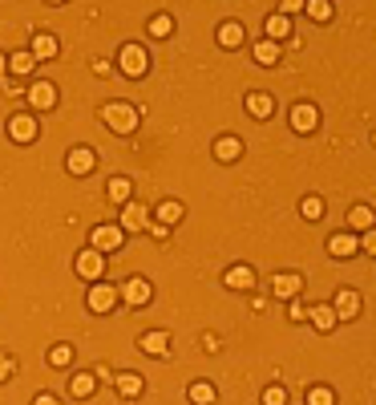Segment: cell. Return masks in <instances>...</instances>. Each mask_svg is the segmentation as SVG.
I'll use <instances>...</instances> for the list:
<instances>
[{"instance_id":"obj_1","label":"cell","mask_w":376,"mask_h":405,"mask_svg":"<svg viewBox=\"0 0 376 405\" xmlns=\"http://www.w3.org/2000/svg\"><path fill=\"white\" fill-rule=\"evenodd\" d=\"M138 118L142 114L134 110V106H126V101H114V106L101 110V122H105L114 134H134V130H138Z\"/></svg>"},{"instance_id":"obj_2","label":"cell","mask_w":376,"mask_h":405,"mask_svg":"<svg viewBox=\"0 0 376 405\" xmlns=\"http://www.w3.org/2000/svg\"><path fill=\"white\" fill-rule=\"evenodd\" d=\"M146 69H150V53L142 45H121V73L126 77H142Z\"/></svg>"},{"instance_id":"obj_3","label":"cell","mask_w":376,"mask_h":405,"mask_svg":"<svg viewBox=\"0 0 376 405\" xmlns=\"http://www.w3.org/2000/svg\"><path fill=\"white\" fill-rule=\"evenodd\" d=\"M316 126H320V110H316L311 101H296V106H291V130H296V134H311Z\"/></svg>"},{"instance_id":"obj_4","label":"cell","mask_w":376,"mask_h":405,"mask_svg":"<svg viewBox=\"0 0 376 405\" xmlns=\"http://www.w3.org/2000/svg\"><path fill=\"white\" fill-rule=\"evenodd\" d=\"M223 284L231 288V292H251V288H255V272H251L247 263H235V267H227Z\"/></svg>"},{"instance_id":"obj_5","label":"cell","mask_w":376,"mask_h":405,"mask_svg":"<svg viewBox=\"0 0 376 405\" xmlns=\"http://www.w3.org/2000/svg\"><path fill=\"white\" fill-rule=\"evenodd\" d=\"M8 138H17V142H33V138H37V118H33V114H17V118H8Z\"/></svg>"},{"instance_id":"obj_6","label":"cell","mask_w":376,"mask_h":405,"mask_svg":"<svg viewBox=\"0 0 376 405\" xmlns=\"http://www.w3.org/2000/svg\"><path fill=\"white\" fill-rule=\"evenodd\" d=\"M121 296H126V304H130V308H142V304H150V296H154V288L146 284V280H138V276H134L130 284L121 288Z\"/></svg>"},{"instance_id":"obj_7","label":"cell","mask_w":376,"mask_h":405,"mask_svg":"<svg viewBox=\"0 0 376 405\" xmlns=\"http://www.w3.org/2000/svg\"><path fill=\"white\" fill-rule=\"evenodd\" d=\"M77 272H81L85 280L105 276V260H101V251H94V247H89V251H81V256H77Z\"/></svg>"},{"instance_id":"obj_8","label":"cell","mask_w":376,"mask_h":405,"mask_svg":"<svg viewBox=\"0 0 376 405\" xmlns=\"http://www.w3.org/2000/svg\"><path fill=\"white\" fill-rule=\"evenodd\" d=\"M118 304V288H110V284H94L89 288V308L94 312H110Z\"/></svg>"},{"instance_id":"obj_9","label":"cell","mask_w":376,"mask_h":405,"mask_svg":"<svg viewBox=\"0 0 376 405\" xmlns=\"http://www.w3.org/2000/svg\"><path fill=\"white\" fill-rule=\"evenodd\" d=\"M65 167H69V174H89V170H94V150H89V146H73L69 158H65Z\"/></svg>"},{"instance_id":"obj_10","label":"cell","mask_w":376,"mask_h":405,"mask_svg":"<svg viewBox=\"0 0 376 405\" xmlns=\"http://www.w3.org/2000/svg\"><path fill=\"white\" fill-rule=\"evenodd\" d=\"M94 251H118L121 247V227H94Z\"/></svg>"},{"instance_id":"obj_11","label":"cell","mask_w":376,"mask_h":405,"mask_svg":"<svg viewBox=\"0 0 376 405\" xmlns=\"http://www.w3.org/2000/svg\"><path fill=\"white\" fill-rule=\"evenodd\" d=\"M332 312H336V320H352L356 312H360V296H356L352 288H344V292L336 296V304H332Z\"/></svg>"},{"instance_id":"obj_12","label":"cell","mask_w":376,"mask_h":405,"mask_svg":"<svg viewBox=\"0 0 376 405\" xmlns=\"http://www.w3.org/2000/svg\"><path fill=\"white\" fill-rule=\"evenodd\" d=\"M28 101H33V110H53L57 106V90L49 81H37V85H28Z\"/></svg>"},{"instance_id":"obj_13","label":"cell","mask_w":376,"mask_h":405,"mask_svg":"<svg viewBox=\"0 0 376 405\" xmlns=\"http://www.w3.org/2000/svg\"><path fill=\"white\" fill-rule=\"evenodd\" d=\"M121 227H126V231H142V227H150V211H146L142 203H126V211H121Z\"/></svg>"},{"instance_id":"obj_14","label":"cell","mask_w":376,"mask_h":405,"mask_svg":"<svg viewBox=\"0 0 376 405\" xmlns=\"http://www.w3.org/2000/svg\"><path fill=\"white\" fill-rule=\"evenodd\" d=\"M138 345H142V353H150V357H170V336L158 333V329H154V333H146Z\"/></svg>"},{"instance_id":"obj_15","label":"cell","mask_w":376,"mask_h":405,"mask_svg":"<svg viewBox=\"0 0 376 405\" xmlns=\"http://www.w3.org/2000/svg\"><path fill=\"white\" fill-rule=\"evenodd\" d=\"M239 154H243V142H239L235 134H223V138L214 142V158H219V163H235Z\"/></svg>"},{"instance_id":"obj_16","label":"cell","mask_w":376,"mask_h":405,"mask_svg":"<svg viewBox=\"0 0 376 405\" xmlns=\"http://www.w3.org/2000/svg\"><path fill=\"white\" fill-rule=\"evenodd\" d=\"M307 320H311L320 333H332V329H336V312H332V304H311V308H307Z\"/></svg>"},{"instance_id":"obj_17","label":"cell","mask_w":376,"mask_h":405,"mask_svg":"<svg viewBox=\"0 0 376 405\" xmlns=\"http://www.w3.org/2000/svg\"><path fill=\"white\" fill-rule=\"evenodd\" d=\"M28 53H33V61H37V57H41V61H53V57H57V37H49V33H37Z\"/></svg>"},{"instance_id":"obj_18","label":"cell","mask_w":376,"mask_h":405,"mask_svg":"<svg viewBox=\"0 0 376 405\" xmlns=\"http://www.w3.org/2000/svg\"><path fill=\"white\" fill-rule=\"evenodd\" d=\"M271 288H275V296H296V292L304 288V276H296V272H283V276H275V280H271Z\"/></svg>"},{"instance_id":"obj_19","label":"cell","mask_w":376,"mask_h":405,"mask_svg":"<svg viewBox=\"0 0 376 405\" xmlns=\"http://www.w3.org/2000/svg\"><path fill=\"white\" fill-rule=\"evenodd\" d=\"M271 110H275L271 94H251L247 97V114H251V118H271Z\"/></svg>"},{"instance_id":"obj_20","label":"cell","mask_w":376,"mask_h":405,"mask_svg":"<svg viewBox=\"0 0 376 405\" xmlns=\"http://www.w3.org/2000/svg\"><path fill=\"white\" fill-rule=\"evenodd\" d=\"M328 256H336V260H348V256H356V239L352 235H332L328 239Z\"/></svg>"},{"instance_id":"obj_21","label":"cell","mask_w":376,"mask_h":405,"mask_svg":"<svg viewBox=\"0 0 376 405\" xmlns=\"http://www.w3.org/2000/svg\"><path fill=\"white\" fill-rule=\"evenodd\" d=\"M94 389H97L94 373H73V377H69V393H73V397H89Z\"/></svg>"},{"instance_id":"obj_22","label":"cell","mask_w":376,"mask_h":405,"mask_svg":"<svg viewBox=\"0 0 376 405\" xmlns=\"http://www.w3.org/2000/svg\"><path fill=\"white\" fill-rule=\"evenodd\" d=\"M219 45H223V49H239V45H243V24H239V21L223 24V28H219Z\"/></svg>"},{"instance_id":"obj_23","label":"cell","mask_w":376,"mask_h":405,"mask_svg":"<svg viewBox=\"0 0 376 405\" xmlns=\"http://www.w3.org/2000/svg\"><path fill=\"white\" fill-rule=\"evenodd\" d=\"M267 41H275V45H280L283 37H287V33H291V21H287V17H280V13H275V17H267Z\"/></svg>"},{"instance_id":"obj_24","label":"cell","mask_w":376,"mask_h":405,"mask_svg":"<svg viewBox=\"0 0 376 405\" xmlns=\"http://www.w3.org/2000/svg\"><path fill=\"white\" fill-rule=\"evenodd\" d=\"M178 219H182V203H174V199L158 203V223H162V227H174Z\"/></svg>"},{"instance_id":"obj_25","label":"cell","mask_w":376,"mask_h":405,"mask_svg":"<svg viewBox=\"0 0 376 405\" xmlns=\"http://www.w3.org/2000/svg\"><path fill=\"white\" fill-rule=\"evenodd\" d=\"M255 61H259V65H275V61H280V45L263 37V41L255 45Z\"/></svg>"},{"instance_id":"obj_26","label":"cell","mask_w":376,"mask_h":405,"mask_svg":"<svg viewBox=\"0 0 376 405\" xmlns=\"http://www.w3.org/2000/svg\"><path fill=\"white\" fill-rule=\"evenodd\" d=\"M190 402L194 405H214V385L211 381H194L190 385Z\"/></svg>"},{"instance_id":"obj_27","label":"cell","mask_w":376,"mask_h":405,"mask_svg":"<svg viewBox=\"0 0 376 405\" xmlns=\"http://www.w3.org/2000/svg\"><path fill=\"white\" fill-rule=\"evenodd\" d=\"M118 393L121 397H138L142 393V377L138 373H118Z\"/></svg>"},{"instance_id":"obj_28","label":"cell","mask_w":376,"mask_h":405,"mask_svg":"<svg viewBox=\"0 0 376 405\" xmlns=\"http://www.w3.org/2000/svg\"><path fill=\"white\" fill-rule=\"evenodd\" d=\"M348 223H352L356 231H373V211H368V207H352Z\"/></svg>"},{"instance_id":"obj_29","label":"cell","mask_w":376,"mask_h":405,"mask_svg":"<svg viewBox=\"0 0 376 405\" xmlns=\"http://www.w3.org/2000/svg\"><path fill=\"white\" fill-rule=\"evenodd\" d=\"M33 65H37V61H33V53H12V57H8V69L12 73H33Z\"/></svg>"},{"instance_id":"obj_30","label":"cell","mask_w":376,"mask_h":405,"mask_svg":"<svg viewBox=\"0 0 376 405\" xmlns=\"http://www.w3.org/2000/svg\"><path fill=\"white\" fill-rule=\"evenodd\" d=\"M304 8H307V17H311V21H328V17H332V4H328V0H307Z\"/></svg>"},{"instance_id":"obj_31","label":"cell","mask_w":376,"mask_h":405,"mask_svg":"<svg viewBox=\"0 0 376 405\" xmlns=\"http://www.w3.org/2000/svg\"><path fill=\"white\" fill-rule=\"evenodd\" d=\"M110 199L114 203H130V179H110Z\"/></svg>"},{"instance_id":"obj_32","label":"cell","mask_w":376,"mask_h":405,"mask_svg":"<svg viewBox=\"0 0 376 405\" xmlns=\"http://www.w3.org/2000/svg\"><path fill=\"white\" fill-rule=\"evenodd\" d=\"M150 33H154V37H170V33H174V21H170V17H162V13H158V17L150 21Z\"/></svg>"},{"instance_id":"obj_33","label":"cell","mask_w":376,"mask_h":405,"mask_svg":"<svg viewBox=\"0 0 376 405\" xmlns=\"http://www.w3.org/2000/svg\"><path fill=\"white\" fill-rule=\"evenodd\" d=\"M307 405H336V397H332V389H324V385H316V389L307 393Z\"/></svg>"},{"instance_id":"obj_34","label":"cell","mask_w":376,"mask_h":405,"mask_svg":"<svg viewBox=\"0 0 376 405\" xmlns=\"http://www.w3.org/2000/svg\"><path fill=\"white\" fill-rule=\"evenodd\" d=\"M287 402V393H283L280 385H267V389H263V405H283Z\"/></svg>"},{"instance_id":"obj_35","label":"cell","mask_w":376,"mask_h":405,"mask_svg":"<svg viewBox=\"0 0 376 405\" xmlns=\"http://www.w3.org/2000/svg\"><path fill=\"white\" fill-rule=\"evenodd\" d=\"M300 211H304V219H320V215H324V203H320V199H304Z\"/></svg>"},{"instance_id":"obj_36","label":"cell","mask_w":376,"mask_h":405,"mask_svg":"<svg viewBox=\"0 0 376 405\" xmlns=\"http://www.w3.org/2000/svg\"><path fill=\"white\" fill-rule=\"evenodd\" d=\"M49 361H53V365H69V361H73V349H69V345H57V349L49 353Z\"/></svg>"},{"instance_id":"obj_37","label":"cell","mask_w":376,"mask_h":405,"mask_svg":"<svg viewBox=\"0 0 376 405\" xmlns=\"http://www.w3.org/2000/svg\"><path fill=\"white\" fill-rule=\"evenodd\" d=\"M8 377H12V361L0 353V381H8Z\"/></svg>"},{"instance_id":"obj_38","label":"cell","mask_w":376,"mask_h":405,"mask_svg":"<svg viewBox=\"0 0 376 405\" xmlns=\"http://www.w3.org/2000/svg\"><path fill=\"white\" fill-rule=\"evenodd\" d=\"M33 405H61V402H57L53 393H37V397H33Z\"/></svg>"},{"instance_id":"obj_39","label":"cell","mask_w":376,"mask_h":405,"mask_svg":"<svg viewBox=\"0 0 376 405\" xmlns=\"http://www.w3.org/2000/svg\"><path fill=\"white\" fill-rule=\"evenodd\" d=\"M364 251H368V256L376 251V235H373V231H364Z\"/></svg>"},{"instance_id":"obj_40","label":"cell","mask_w":376,"mask_h":405,"mask_svg":"<svg viewBox=\"0 0 376 405\" xmlns=\"http://www.w3.org/2000/svg\"><path fill=\"white\" fill-rule=\"evenodd\" d=\"M287 316H291V320H296V324H300V320H307V308H300V304H296V308L287 312Z\"/></svg>"},{"instance_id":"obj_41","label":"cell","mask_w":376,"mask_h":405,"mask_svg":"<svg viewBox=\"0 0 376 405\" xmlns=\"http://www.w3.org/2000/svg\"><path fill=\"white\" fill-rule=\"evenodd\" d=\"M4 69H8V61H4V57H0V77H4Z\"/></svg>"}]
</instances>
